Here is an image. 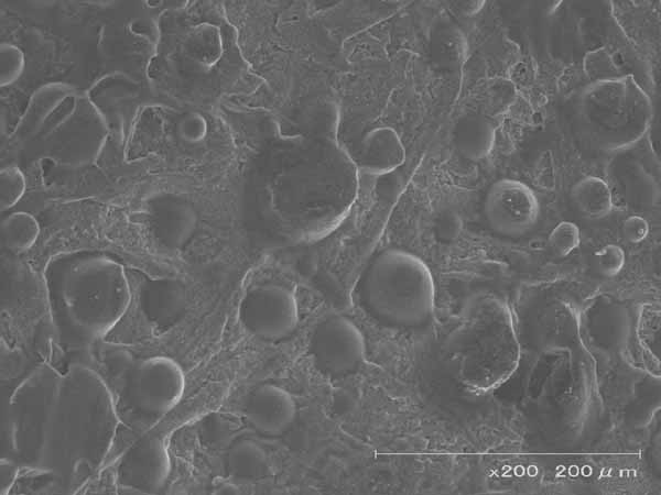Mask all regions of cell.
<instances>
[{"instance_id": "obj_1", "label": "cell", "mask_w": 661, "mask_h": 495, "mask_svg": "<svg viewBox=\"0 0 661 495\" xmlns=\"http://www.w3.org/2000/svg\"><path fill=\"white\" fill-rule=\"evenodd\" d=\"M120 422L102 376L85 363L69 364L61 373L41 472L58 492H77L107 457Z\"/></svg>"}, {"instance_id": "obj_2", "label": "cell", "mask_w": 661, "mask_h": 495, "mask_svg": "<svg viewBox=\"0 0 661 495\" xmlns=\"http://www.w3.org/2000/svg\"><path fill=\"white\" fill-rule=\"evenodd\" d=\"M43 276L54 332L67 349L101 340L130 304L123 266L100 252L56 255L45 265Z\"/></svg>"}, {"instance_id": "obj_3", "label": "cell", "mask_w": 661, "mask_h": 495, "mask_svg": "<svg viewBox=\"0 0 661 495\" xmlns=\"http://www.w3.org/2000/svg\"><path fill=\"white\" fill-rule=\"evenodd\" d=\"M359 296L376 320L392 328H422L435 312L431 270L421 257L403 249H387L371 260L361 275Z\"/></svg>"}, {"instance_id": "obj_4", "label": "cell", "mask_w": 661, "mask_h": 495, "mask_svg": "<svg viewBox=\"0 0 661 495\" xmlns=\"http://www.w3.org/2000/svg\"><path fill=\"white\" fill-rule=\"evenodd\" d=\"M98 373L108 385L120 421L147 429L165 416L182 398L185 380L182 367L171 358L134 360L129 352L111 350Z\"/></svg>"}, {"instance_id": "obj_5", "label": "cell", "mask_w": 661, "mask_h": 495, "mask_svg": "<svg viewBox=\"0 0 661 495\" xmlns=\"http://www.w3.org/2000/svg\"><path fill=\"white\" fill-rule=\"evenodd\" d=\"M577 112L583 130L602 151L619 152L638 144L649 130L652 103L630 75L589 82L581 92Z\"/></svg>"}, {"instance_id": "obj_6", "label": "cell", "mask_w": 661, "mask_h": 495, "mask_svg": "<svg viewBox=\"0 0 661 495\" xmlns=\"http://www.w3.org/2000/svg\"><path fill=\"white\" fill-rule=\"evenodd\" d=\"M61 373L48 364L31 371L13 389L2 415V457L42 471L48 424Z\"/></svg>"}, {"instance_id": "obj_7", "label": "cell", "mask_w": 661, "mask_h": 495, "mask_svg": "<svg viewBox=\"0 0 661 495\" xmlns=\"http://www.w3.org/2000/svg\"><path fill=\"white\" fill-rule=\"evenodd\" d=\"M109 133L102 114L87 92H82L75 107L64 118L23 147L61 167L78 169L91 165L99 157Z\"/></svg>"}, {"instance_id": "obj_8", "label": "cell", "mask_w": 661, "mask_h": 495, "mask_svg": "<svg viewBox=\"0 0 661 495\" xmlns=\"http://www.w3.org/2000/svg\"><path fill=\"white\" fill-rule=\"evenodd\" d=\"M238 314L249 333L270 342L290 338L300 319L294 293L275 283H263L248 290L240 301Z\"/></svg>"}, {"instance_id": "obj_9", "label": "cell", "mask_w": 661, "mask_h": 495, "mask_svg": "<svg viewBox=\"0 0 661 495\" xmlns=\"http://www.w3.org/2000/svg\"><path fill=\"white\" fill-rule=\"evenodd\" d=\"M308 350L323 373L344 377L359 370L367 348L364 333L351 319L333 315L314 328Z\"/></svg>"}, {"instance_id": "obj_10", "label": "cell", "mask_w": 661, "mask_h": 495, "mask_svg": "<svg viewBox=\"0 0 661 495\" xmlns=\"http://www.w3.org/2000/svg\"><path fill=\"white\" fill-rule=\"evenodd\" d=\"M483 213L496 234L518 239L537 227L541 206L535 193L527 184L513 178H500L487 189Z\"/></svg>"}, {"instance_id": "obj_11", "label": "cell", "mask_w": 661, "mask_h": 495, "mask_svg": "<svg viewBox=\"0 0 661 495\" xmlns=\"http://www.w3.org/2000/svg\"><path fill=\"white\" fill-rule=\"evenodd\" d=\"M637 145L615 153L608 176L613 189L627 206L649 209L659 201L658 167L651 154Z\"/></svg>"}, {"instance_id": "obj_12", "label": "cell", "mask_w": 661, "mask_h": 495, "mask_svg": "<svg viewBox=\"0 0 661 495\" xmlns=\"http://www.w3.org/2000/svg\"><path fill=\"white\" fill-rule=\"evenodd\" d=\"M117 481L126 488L158 494L166 486L171 460L164 440L153 433L141 437L120 459Z\"/></svg>"}, {"instance_id": "obj_13", "label": "cell", "mask_w": 661, "mask_h": 495, "mask_svg": "<svg viewBox=\"0 0 661 495\" xmlns=\"http://www.w3.org/2000/svg\"><path fill=\"white\" fill-rule=\"evenodd\" d=\"M149 228L155 240L169 250L183 249L195 234L198 215L193 204L182 195L155 194L145 205Z\"/></svg>"}, {"instance_id": "obj_14", "label": "cell", "mask_w": 661, "mask_h": 495, "mask_svg": "<svg viewBox=\"0 0 661 495\" xmlns=\"http://www.w3.org/2000/svg\"><path fill=\"white\" fill-rule=\"evenodd\" d=\"M87 95L110 132L122 140L141 105L139 82L127 74L112 72L96 80Z\"/></svg>"}, {"instance_id": "obj_15", "label": "cell", "mask_w": 661, "mask_h": 495, "mask_svg": "<svg viewBox=\"0 0 661 495\" xmlns=\"http://www.w3.org/2000/svg\"><path fill=\"white\" fill-rule=\"evenodd\" d=\"M297 407L293 396L275 384L254 388L245 404V417L260 435L270 438L283 436L293 426Z\"/></svg>"}, {"instance_id": "obj_16", "label": "cell", "mask_w": 661, "mask_h": 495, "mask_svg": "<svg viewBox=\"0 0 661 495\" xmlns=\"http://www.w3.org/2000/svg\"><path fill=\"white\" fill-rule=\"evenodd\" d=\"M139 304L148 322L158 332H165L185 312V286L174 278H145L140 284Z\"/></svg>"}, {"instance_id": "obj_17", "label": "cell", "mask_w": 661, "mask_h": 495, "mask_svg": "<svg viewBox=\"0 0 661 495\" xmlns=\"http://www.w3.org/2000/svg\"><path fill=\"white\" fill-rule=\"evenodd\" d=\"M71 84L50 81L37 87L26 103V107L14 130V140L25 145L59 108V106L76 90Z\"/></svg>"}, {"instance_id": "obj_18", "label": "cell", "mask_w": 661, "mask_h": 495, "mask_svg": "<svg viewBox=\"0 0 661 495\" xmlns=\"http://www.w3.org/2000/svg\"><path fill=\"white\" fill-rule=\"evenodd\" d=\"M496 131L491 122L480 114L464 116L454 129V144L467 161L478 162L492 151Z\"/></svg>"}, {"instance_id": "obj_19", "label": "cell", "mask_w": 661, "mask_h": 495, "mask_svg": "<svg viewBox=\"0 0 661 495\" xmlns=\"http://www.w3.org/2000/svg\"><path fill=\"white\" fill-rule=\"evenodd\" d=\"M404 150L397 133L388 128L372 131L362 142L361 165L371 172H386L401 164Z\"/></svg>"}, {"instance_id": "obj_20", "label": "cell", "mask_w": 661, "mask_h": 495, "mask_svg": "<svg viewBox=\"0 0 661 495\" xmlns=\"http://www.w3.org/2000/svg\"><path fill=\"white\" fill-rule=\"evenodd\" d=\"M228 475L236 481H256L269 473L266 450L250 439H238L227 450L225 460Z\"/></svg>"}, {"instance_id": "obj_21", "label": "cell", "mask_w": 661, "mask_h": 495, "mask_svg": "<svg viewBox=\"0 0 661 495\" xmlns=\"http://www.w3.org/2000/svg\"><path fill=\"white\" fill-rule=\"evenodd\" d=\"M574 208L585 218L603 219L614 209L610 186L600 177L584 176L576 180L570 190Z\"/></svg>"}, {"instance_id": "obj_22", "label": "cell", "mask_w": 661, "mask_h": 495, "mask_svg": "<svg viewBox=\"0 0 661 495\" xmlns=\"http://www.w3.org/2000/svg\"><path fill=\"white\" fill-rule=\"evenodd\" d=\"M181 50L187 62L202 70H209L224 52L221 32L210 23L196 25L183 38Z\"/></svg>"}, {"instance_id": "obj_23", "label": "cell", "mask_w": 661, "mask_h": 495, "mask_svg": "<svg viewBox=\"0 0 661 495\" xmlns=\"http://www.w3.org/2000/svg\"><path fill=\"white\" fill-rule=\"evenodd\" d=\"M1 243L12 253L30 250L40 234L36 219L24 211L9 213L1 221Z\"/></svg>"}, {"instance_id": "obj_24", "label": "cell", "mask_w": 661, "mask_h": 495, "mask_svg": "<svg viewBox=\"0 0 661 495\" xmlns=\"http://www.w3.org/2000/svg\"><path fill=\"white\" fill-rule=\"evenodd\" d=\"M432 47L437 63L448 69L459 68L467 58L466 36L459 28L453 24H446L436 30Z\"/></svg>"}, {"instance_id": "obj_25", "label": "cell", "mask_w": 661, "mask_h": 495, "mask_svg": "<svg viewBox=\"0 0 661 495\" xmlns=\"http://www.w3.org/2000/svg\"><path fill=\"white\" fill-rule=\"evenodd\" d=\"M583 70L589 82H599L624 76L606 48L589 51L583 58Z\"/></svg>"}, {"instance_id": "obj_26", "label": "cell", "mask_w": 661, "mask_h": 495, "mask_svg": "<svg viewBox=\"0 0 661 495\" xmlns=\"http://www.w3.org/2000/svg\"><path fill=\"white\" fill-rule=\"evenodd\" d=\"M26 188L25 177L15 165H7L0 170V209L6 212L23 197Z\"/></svg>"}, {"instance_id": "obj_27", "label": "cell", "mask_w": 661, "mask_h": 495, "mask_svg": "<svg viewBox=\"0 0 661 495\" xmlns=\"http://www.w3.org/2000/svg\"><path fill=\"white\" fill-rule=\"evenodd\" d=\"M25 55L22 48L9 42L0 44V86L14 85L24 74Z\"/></svg>"}, {"instance_id": "obj_28", "label": "cell", "mask_w": 661, "mask_h": 495, "mask_svg": "<svg viewBox=\"0 0 661 495\" xmlns=\"http://www.w3.org/2000/svg\"><path fill=\"white\" fill-rule=\"evenodd\" d=\"M549 246L557 257H566L581 244V231L576 223L562 221L557 223L548 237Z\"/></svg>"}, {"instance_id": "obj_29", "label": "cell", "mask_w": 661, "mask_h": 495, "mask_svg": "<svg viewBox=\"0 0 661 495\" xmlns=\"http://www.w3.org/2000/svg\"><path fill=\"white\" fill-rule=\"evenodd\" d=\"M596 271L604 277L611 278L619 275L626 264L625 250L616 244L603 245L594 253Z\"/></svg>"}, {"instance_id": "obj_30", "label": "cell", "mask_w": 661, "mask_h": 495, "mask_svg": "<svg viewBox=\"0 0 661 495\" xmlns=\"http://www.w3.org/2000/svg\"><path fill=\"white\" fill-rule=\"evenodd\" d=\"M175 133L185 144H198L207 136L208 122L202 113L189 111L184 113L176 122Z\"/></svg>"}, {"instance_id": "obj_31", "label": "cell", "mask_w": 661, "mask_h": 495, "mask_svg": "<svg viewBox=\"0 0 661 495\" xmlns=\"http://www.w3.org/2000/svg\"><path fill=\"white\" fill-rule=\"evenodd\" d=\"M463 228L459 216L451 209L440 211L433 220L435 238L444 243L454 241Z\"/></svg>"}, {"instance_id": "obj_32", "label": "cell", "mask_w": 661, "mask_h": 495, "mask_svg": "<svg viewBox=\"0 0 661 495\" xmlns=\"http://www.w3.org/2000/svg\"><path fill=\"white\" fill-rule=\"evenodd\" d=\"M649 232V222L639 215H631L627 217L621 226L624 239L632 244L643 242L648 238Z\"/></svg>"}, {"instance_id": "obj_33", "label": "cell", "mask_w": 661, "mask_h": 495, "mask_svg": "<svg viewBox=\"0 0 661 495\" xmlns=\"http://www.w3.org/2000/svg\"><path fill=\"white\" fill-rule=\"evenodd\" d=\"M20 471V465L10 458L1 457L0 460V492L8 494L12 488Z\"/></svg>"}, {"instance_id": "obj_34", "label": "cell", "mask_w": 661, "mask_h": 495, "mask_svg": "<svg viewBox=\"0 0 661 495\" xmlns=\"http://www.w3.org/2000/svg\"><path fill=\"white\" fill-rule=\"evenodd\" d=\"M485 6V1H467L460 3L462 11L467 15H474L478 13L483 7Z\"/></svg>"}]
</instances>
